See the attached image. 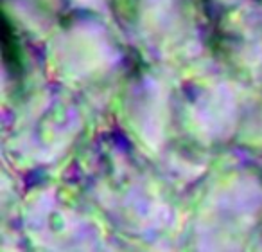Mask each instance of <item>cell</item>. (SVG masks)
Instances as JSON below:
<instances>
[{
    "label": "cell",
    "instance_id": "1",
    "mask_svg": "<svg viewBox=\"0 0 262 252\" xmlns=\"http://www.w3.org/2000/svg\"><path fill=\"white\" fill-rule=\"evenodd\" d=\"M2 42H4V62L8 69L15 72V69L20 67V51L8 18H4V24H2Z\"/></svg>",
    "mask_w": 262,
    "mask_h": 252
}]
</instances>
